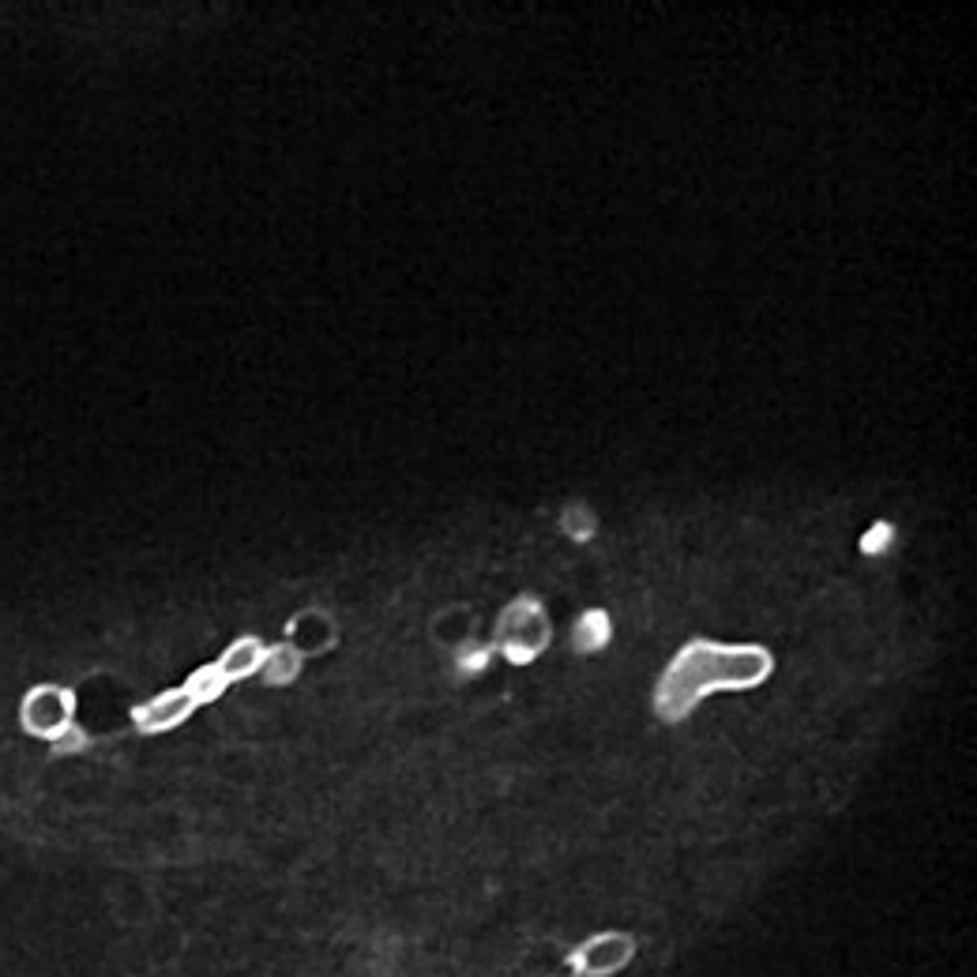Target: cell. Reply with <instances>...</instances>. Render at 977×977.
Returning a JSON list of instances; mask_svg holds the SVG:
<instances>
[{
	"label": "cell",
	"instance_id": "obj_1",
	"mask_svg": "<svg viewBox=\"0 0 977 977\" xmlns=\"http://www.w3.org/2000/svg\"><path fill=\"white\" fill-rule=\"evenodd\" d=\"M771 650L763 647H722L711 639H691L670 662L655 691V707L665 722H681L691 707L711 691L756 688L771 677Z\"/></svg>",
	"mask_w": 977,
	"mask_h": 977
},
{
	"label": "cell",
	"instance_id": "obj_2",
	"mask_svg": "<svg viewBox=\"0 0 977 977\" xmlns=\"http://www.w3.org/2000/svg\"><path fill=\"white\" fill-rule=\"evenodd\" d=\"M496 647L504 650V658H511L516 665H526L549 647V621H545L542 601L523 594L516 598L496 621Z\"/></svg>",
	"mask_w": 977,
	"mask_h": 977
},
{
	"label": "cell",
	"instance_id": "obj_3",
	"mask_svg": "<svg viewBox=\"0 0 977 977\" xmlns=\"http://www.w3.org/2000/svg\"><path fill=\"white\" fill-rule=\"evenodd\" d=\"M72 719H76V696H72V688H61V684H38V688H30L27 696H23L20 722L30 737L53 740L56 733L72 726Z\"/></svg>",
	"mask_w": 977,
	"mask_h": 977
},
{
	"label": "cell",
	"instance_id": "obj_4",
	"mask_svg": "<svg viewBox=\"0 0 977 977\" xmlns=\"http://www.w3.org/2000/svg\"><path fill=\"white\" fill-rule=\"evenodd\" d=\"M632 955H635V940L629 932H598L575 948L572 966L583 977H613L632 963Z\"/></svg>",
	"mask_w": 977,
	"mask_h": 977
},
{
	"label": "cell",
	"instance_id": "obj_5",
	"mask_svg": "<svg viewBox=\"0 0 977 977\" xmlns=\"http://www.w3.org/2000/svg\"><path fill=\"white\" fill-rule=\"evenodd\" d=\"M195 711V703L189 699V691L185 688H169L162 691V696L147 699V703L132 707V722L140 733H166V729H177L185 719Z\"/></svg>",
	"mask_w": 977,
	"mask_h": 977
},
{
	"label": "cell",
	"instance_id": "obj_6",
	"mask_svg": "<svg viewBox=\"0 0 977 977\" xmlns=\"http://www.w3.org/2000/svg\"><path fill=\"white\" fill-rule=\"evenodd\" d=\"M264 655H267L264 643H259L256 635H244V639H233L230 647H226V655L218 658V670L226 673V681H244V677H252V673H259Z\"/></svg>",
	"mask_w": 977,
	"mask_h": 977
},
{
	"label": "cell",
	"instance_id": "obj_7",
	"mask_svg": "<svg viewBox=\"0 0 977 977\" xmlns=\"http://www.w3.org/2000/svg\"><path fill=\"white\" fill-rule=\"evenodd\" d=\"M301 662H305V658H301V650L293 647V643H279V647H267L259 673H264L267 684L282 688V684H290V681L301 677Z\"/></svg>",
	"mask_w": 977,
	"mask_h": 977
},
{
	"label": "cell",
	"instance_id": "obj_8",
	"mask_svg": "<svg viewBox=\"0 0 977 977\" xmlns=\"http://www.w3.org/2000/svg\"><path fill=\"white\" fill-rule=\"evenodd\" d=\"M185 691H189V699L195 707H207L215 703L218 696H223L226 688H230V681H226V673L218 670V662L211 665H200V670H192V677L181 684Z\"/></svg>",
	"mask_w": 977,
	"mask_h": 977
},
{
	"label": "cell",
	"instance_id": "obj_9",
	"mask_svg": "<svg viewBox=\"0 0 977 977\" xmlns=\"http://www.w3.org/2000/svg\"><path fill=\"white\" fill-rule=\"evenodd\" d=\"M606 639H609V617L598 613V609L583 613L580 624H575V647H580V650H598V647H606Z\"/></svg>",
	"mask_w": 977,
	"mask_h": 977
},
{
	"label": "cell",
	"instance_id": "obj_10",
	"mask_svg": "<svg viewBox=\"0 0 977 977\" xmlns=\"http://www.w3.org/2000/svg\"><path fill=\"white\" fill-rule=\"evenodd\" d=\"M560 523H564V534L580 537V542H586V537L594 534V516H591V508H583V504H572Z\"/></svg>",
	"mask_w": 977,
	"mask_h": 977
},
{
	"label": "cell",
	"instance_id": "obj_11",
	"mask_svg": "<svg viewBox=\"0 0 977 977\" xmlns=\"http://www.w3.org/2000/svg\"><path fill=\"white\" fill-rule=\"evenodd\" d=\"M49 745H53V752H56V756H72V752H84V748L91 745V737H87V733L79 729L76 722H72V726L56 733V737L49 740Z\"/></svg>",
	"mask_w": 977,
	"mask_h": 977
},
{
	"label": "cell",
	"instance_id": "obj_12",
	"mask_svg": "<svg viewBox=\"0 0 977 977\" xmlns=\"http://www.w3.org/2000/svg\"><path fill=\"white\" fill-rule=\"evenodd\" d=\"M891 537H894V526H891V523H876L873 531L861 537V549L873 553V557H879V553H884L887 545H891Z\"/></svg>",
	"mask_w": 977,
	"mask_h": 977
},
{
	"label": "cell",
	"instance_id": "obj_13",
	"mask_svg": "<svg viewBox=\"0 0 977 977\" xmlns=\"http://www.w3.org/2000/svg\"><path fill=\"white\" fill-rule=\"evenodd\" d=\"M485 662H488V650L485 647H467L459 655V670L462 673H478V670H485Z\"/></svg>",
	"mask_w": 977,
	"mask_h": 977
}]
</instances>
